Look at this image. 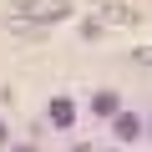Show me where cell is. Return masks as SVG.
I'll list each match as a JSON object with an SVG mask.
<instances>
[{
	"instance_id": "obj_5",
	"label": "cell",
	"mask_w": 152,
	"mask_h": 152,
	"mask_svg": "<svg viewBox=\"0 0 152 152\" xmlns=\"http://www.w3.org/2000/svg\"><path fill=\"white\" fill-rule=\"evenodd\" d=\"M91 112H96L102 122H107V117H117V112H122V102H117V91H96V96H91Z\"/></svg>"
},
{
	"instance_id": "obj_2",
	"label": "cell",
	"mask_w": 152,
	"mask_h": 152,
	"mask_svg": "<svg viewBox=\"0 0 152 152\" xmlns=\"http://www.w3.org/2000/svg\"><path fill=\"white\" fill-rule=\"evenodd\" d=\"M46 117H51V127H61V132H66V127L76 122V102H71V96H51Z\"/></svg>"
},
{
	"instance_id": "obj_7",
	"label": "cell",
	"mask_w": 152,
	"mask_h": 152,
	"mask_svg": "<svg viewBox=\"0 0 152 152\" xmlns=\"http://www.w3.org/2000/svg\"><path fill=\"white\" fill-rule=\"evenodd\" d=\"M10 152H36V147H10Z\"/></svg>"
},
{
	"instance_id": "obj_8",
	"label": "cell",
	"mask_w": 152,
	"mask_h": 152,
	"mask_svg": "<svg viewBox=\"0 0 152 152\" xmlns=\"http://www.w3.org/2000/svg\"><path fill=\"white\" fill-rule=\"evenodd\" d=\"M0 142H5V122H0Z\"/></svg>"
},
{
	"instance_id": "obj_1",
	"label": "cell",
	"mask_w": 152,
	"mask_h": 152,
	"mask_svg": "<svg viewBox=\"0 0 152 152\" xmlns=\"http://www.w3.org/2000/svg\"><path fill=\"white\" fill-rule=\"evenodd\" d=\"M76 15V5L71 0H20V5L5 15V20H20V26H56V20H71Z\"/></svg>"
},
{
	"instance_id": "obj_4",
	"label": "cell",
	"mask_w": 152,
	"mask_h": 152,
	"mask_svg": "<svg viewBox=\"0 0 152 152\" xmlns=\"http://www.w3.org/2000/svg\"><path fill=\"white\" fill-rule=\"evenodd\" d=\"M142 15L137 10H122V5H102V26H137Z\"/></svg>"
},
{
	"instance_id": "obj_3",
	"label": "cell",
	"mask_w": 152,
	"mask_h": 152,
	"mask_svg": "<svg viewBox=\"0 0 152 152\" xmlns=\"http://www.w3.org/2000/svg\"><path fill=\"white\" fill-rule=\"evenodd\" d=\"M112 132H117L122 142H137V137H142V117H137V112H117V117H112Z\"/></svg>"
},
{
	"instance_id": "obj_6",
	"label": "cell",
	"mask_w": 152,
	"mask_h": 152,
	"mask_svg": "<svg viewBox=\"0 0 152 152\" xmlns=\"http://www.w3.org/2000/svg\"><path fill=\"white\" fill-rule=\"evenodd\" d=\"M132 61H137V66H152V46H137V51H132Z\"/></svg>"
}]
</instances>
